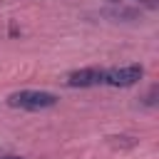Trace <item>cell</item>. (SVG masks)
<instances>
[{"instance_id": "obj_1", "label": "cell", "mask_w": 159, "mask_h": 159, "mask_svg": "<svg viewBox=\"0 0 159 159\" xmlns=\"http://www.w3.org/2000/svg\"><path fill=\"white\" fill-rule=\"evenodd\" d=\"M7 104L10 107H17V109H47V107H55L57 104V97L52 92H45V89H20V92H12L7 97Z\"/></svg>"}, {"instance_id": "obj_2", "label": "cell", "mask_w": 159, "mask_h": 159, "mask_svg": "<svg viewBox=\"0 0 159 159\" xmlns=\"http://www.w3.org/2000/svg\"><path fill=\"white\" fill-rule=\"evenodd\" d=\"M144 75V67L142 65H124V67H112V70H104V77H102V84H109V87H132L142 80Z\"/></svg>"}, {"instance_id": "obj_3", "label": "cell", "mask_w": 159, "mask_h": 159, "mask_svg": "<svg viewBox=\"0 0 159 159\" xmlns=\"http://www.w3.org/2000/svg\"><path fill=\"white\" fill-rule=\"evenodd\" d=\"M102 77H104V70L84 67V70H77V72H70L67 84L70 87H97V84H102Z\"/></svg>"}, {"instance_id": "obj_4", "label": "cell", "mask_w": 159, "mask_h": 159, "mask_svg": "<svg viewBox=\"0 0 159 159\" xmlns=\"http://www.w3.org/2000/svg\"><path fill=\"white\" fill-rule=\"evenodd\" d=\"M0 159H22V157H15V154H0Z\"/></svg>"}]
</instances>
